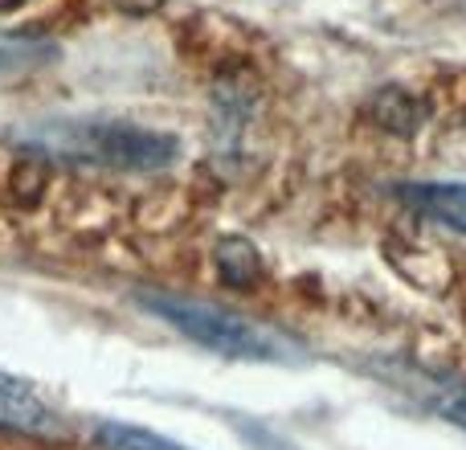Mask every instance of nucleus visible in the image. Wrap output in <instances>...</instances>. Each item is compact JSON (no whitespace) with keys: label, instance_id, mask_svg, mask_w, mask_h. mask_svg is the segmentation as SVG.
Returning <instances> with one entry per match:
<instances>
[{"label":"nucleus","instance_id":"nucleus-6","mask_svg":"<svg viewBox=\"0 0 466 450\" xmlns=\"http://www.w3.org/2000/svg\"><path fill=\"white\" fill-rule=\"evenodd\" d=\"M442 410H446V418H454V422H462L466 426V389L462 394H454V397H446Z\"/></svg>","mask_w":466,"mask_h":450},{"label":"nucleus","instance_id":"nucleus-7","mask_svg":"<svg viewBox=\"0 0 466 450\" xmlns=\"http://www.w3.org/2000/svg\"><path fill=\"white\" fill-rule=\"evenodd\" d=\"M16 5H25V0H0V13H8V8H16Z\"/></svg>","mask_w":466,"mask_h":450},{"label":"nucleus","instance_id":"nucleus-5","mask_svg":"<svg viewBox=\"0 0 466 450\" xmlns=\"http://www.w3.org/2000/svg\"><path fill=\"white\" fill-rule=\"evenodd\" d=\"M218 271L229 287H254V279L262 274V262H258V250L241 238H226L218 246Z\"/></svg>","mask_w":466,"mask_h":450},{"label":"nucleus","instance_id":"nucleus-1","mask_svg":"<svg viewBox=\"0 0 466 450\" xmlns=\"http://www.w3.org/2000/svg\"><path fill=\"white\" fill-rule=\"evenodd\" d=\"M139 303L152 315H160L164 323H172L177 332H185L188 340L213 348V353L238 356V361H303L295 340H287L282 332L254 323L238 312L213 307L205 299H180L164 295V291H139Z\"/></svg>","mask_w":466,"mask_h":450},{"label":"nucleus","instance_id":"nucleus-2","mask_svg":"<svg viewBox=\"0 0 466 450\" xmlns=\"http://www.w3.org/2000/svg\"><path fill=\"white\" fill-rule=\"evenodd\" d=\"M0 430H16V435H37L54 438L62 435L57 414L37 397V389L25 385L21 377L0 373Z\"/></svg>","mask_w":466,"mask_h":450},{"label":"nucleus","instance_id":"nucleus-3","mask_svg":"<svg viewBox=\"0 0 466 450\" xmlns=\"http://www.w3.org/2000/svg\"><path fill=\"white\" fill-rule=\"evenodd\" d=\"M405 205L421 213V218L446 225V230L466 233V185L462 180H426V185H405Z\"/></svg>","mask_w":466,"mask_h":450},{"label":"nucleus","instance_id":"nucleus-4","mask_svg":"<svg viewBox=\"0 0 466 450\" xmlns=\"http://www.w3.org/2000/svg\"><path fill=\"white\" fill-rule=\"evenodd\" d=\"M95 438L103 450H193V446H180L172 438L156 435V430L127 426V422H103Z\"/></svg>","mask_w":466,"mask_h":450}]
</instances>
